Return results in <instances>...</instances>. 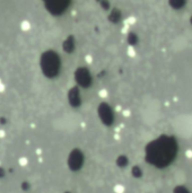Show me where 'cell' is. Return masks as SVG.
Here are the masks:
<instances>
[{
  "instance_id": "obj_4",
  "label": "cell",
  "mask_w": 192,
  "mask_h": 193,
  "mask_svg": "<svg viewBox=\"0 0 192 193\" xmlns=\"http://www.w3.org/2000/svg\"><path fill=\"white\" fill-rule=\"evenodd\" d=\"M98 96L101 98H106L108 96V91H107V89H105V88H102V89H99L98 90Z\"/></svg>"
},
{
  "instance_id": "obj_5",
  "label": "cell",
  "mask_w": 192,
  "mask_h": 193,
  "mask_svg": "<svg viewBox=\"0 0 192 193\" xmlns=\"http://www.w3.org/2000/svg\"><path fill=\"white\" fill-rule=\"evenodd\" d=\"M124 191V187L122 185H115V192L116 193H122Z\"/></svg>"
},
{
  "instance_id": "obj_2",
  "label": "cell",
  "mask_w": 192,
  "mask_h": 193,
  "mask_svg": "<svg viewBox=\"0 0 192 193\" xmlns=\"http://www.w3.org/2000/svg\"><path fill=\"white\" fill-rule=\"evenodd\" d=\"M126 54L129 55L130 58H135L136 55H137V51L135 50V48L133 46H128V49H126Z\"/></svg>"
},
{
  "instance_id": "obj_8",
  "label": "cell",
  "mask_w": 192,
  "mask_h": 193,
  "mask_svg": "<svg viewBox=\"0 0 192 193\" xmlns=\"http://www.w3.org/2000/svg\"><path fill=\"white\" fill-rule=\"evenodd\" d=\"M122 114H123V116H125V118H128V116H130L131 112L129 111V110H124V111L122 112Z\"/></svg>"
},
{
  "instance_id": "obj_3",
  "label": "cell",
  "mask_w": 192,
  "mask_h": 193,
  "mask_svg": "<svg viewBox=\"0 0 192 193\" xmlns=\"http://www.w3.org/2000/svg\"><path fill=\"white\" fill-rule=\"evenodd\" d=\"M136 22H137V18L135 16H129L128 18H125L124 23H125V26H129V25H133Z\"/></svg>"
},
{
  "instance_id": "obj_6",
  "label": "cell",
  "mask_w": 192,
  "mask_h": 193,
  "mask_svg": "<svg viewBox=\"0 0 192 193\" xmlns=\"http://www.w3.org/2000/svg\"><path fill=\"white\" fill-rule=\"evenodd\" d=\"M185 157L189 159L192 158V149H186L185 150Z\"/></svg>"
},
{
  "instance_id": "obj_9",
  "label": "cell",
  "mask_w": 192,
  "mask_h": 193,
  "mask_svg": "<svg viewBox=\"0 0 192 193\" xmlns=\"http://www.w3.org/2000/svg\"><path fill=\"white\" fill-rule=\"evenodd\" d=\"M128 27H129V26H124V27L122 28V33H123V34H125V33H126V31H128Z\"/></svg>"
},
{
  "instance_id": "obj_7",
  "label": "cell",
  "mask_w": 192,
  "mask_h": 193,
  "mask_svg": "<svg viewBox=\"0 0 192 193\" xmlns=\"http://www.w3.org/2000/svg\"><path fill=\"white\" fill-rule=\"evenodd\" d=\"M85 61L87 62V63H92V62H93V57H92V55H89V54H87L85 57Z\"/></svg>"
},
{
  "instance_id": "obj_1",
  "label": "cell",
  "mask_w": 192,
  "mask_h": 193,
  "mask_svg": "<svg viewBox=\"0 0 192 193\" xmlns=\"http://www.w3.org/2000/svg\"><path fill=\"white\" fill-rule=\"evenodd\" d=\"M42 69L47 76L53 75L56 71V58L53 53H45L41 60Z\"/></svg>"
},
{
  "instance_id": "obj_10",
  "label": "cell",
  "mask_w": 192,
  "mask_h": 193,
  "mask_svg": "<svg viewBox=\"0 0 192 193\" xmlns=\"http://www.w3.org/2000/svg\"><path fill=\"white\" fill-rule=\"evenodd\" d=\"M29 25L27 24V22H25V24H23V28H28Z\"/></svg>"
}]
</instances>
